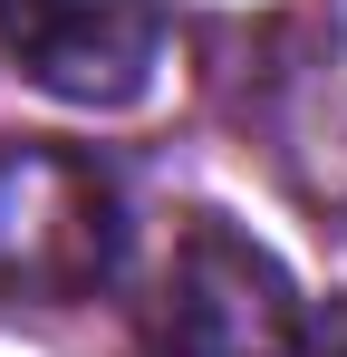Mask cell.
Listing matches in <instances>:
<instances>
[{
    "mask_svg": "<svg viewBox=\"0 0 347 357\" xmlns=\"http://www.w3.org/2000/svg\"><path fill=\"white\" fill-rule=\"evenodd\" d=\"M125 271V183L58 135L0 145V309H77Z\"/></svg>",
    "mask_w": 347,
    "mask_h": 357,
    "instance_id": "6da1fadb",
    "label": "cell"
},
{
    "mask_svg": "<svg viewBox=\"0 0 347 357\" xmlns=\"http://www.w3.org/2000/svg\"><path fill=\"white\" fill-rule=\"evenodd\" d=\"M299 348H309V299L280 271V251H261L222 213H193L145 299V357H299Z\"/></svg>",
    "mask_w": 347,
    "mask_h": 357,
    "instance_id": "7a4b0ae2",
    "label": "cell"
},
{
    "mask_svg": "<svg viewBox=\"0 0 347 357\" xmlns=\"http://www.w3.org/2000/svg\"><path fill=\"white\" fill-rule=\"evenodd\" d=\"M0 59L58 107H135L164 68V0H0Z\"/></svg>",
    "mask_w": 347,
    "mask_h": 357,
    "instance_id": "3957f363",
    "label": "cell"
},
{
    "mask_svg": "<svg viewBox=\"0 0 347 357\" xmlns=\"http://www.w3.org/2000/svg\"><path fill=\"white\" fill-rule=\"evenodd\" d=\"M299 357H347V290L328 299V319H309V348Z\"/></svg>",
    "mask_w": 347,
    "mask_h": 357,
    "instance_id": "277c9868",
    "label": "cell"
}]
</instances>
